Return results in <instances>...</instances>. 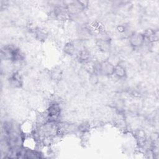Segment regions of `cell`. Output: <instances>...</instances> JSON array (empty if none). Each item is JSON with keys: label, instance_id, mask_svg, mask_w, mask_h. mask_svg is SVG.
I'll return each instance as SVG.
<instances>
[{"label": "cell", "instance_id": "6da1fadb", "mask_svg": "<svg viewBox=\"0 0 159 159\" xmlns=\"http://www.w3.org/2000/svg\"><path fill=\"white\" fill-rule=\"evenodd\" d=\"M1 55L2 59L12 61H20L22 58L20 50L12 46H6L2 48Z\"/></svg>", "mask_w": 159, "mask_h": 159}, {"label": "cell", "instance_id": "7a4b0ae2", "mask_svg": "<svg viewBox=\"0 0 159 159\" xmlns=\"http://www.w3.org/2000/svg\"><path fill=\"white\" fill-rule=\"evenodd\" d=\"M114 68L115 65L108 60H105L99 62L96 67L97 71L104 76L113 75Z\"/></svg>", "mask_w": 159, "mask_h": 159}, {"label": "cell", "instance_id": "3957f363", "mask_svg": "<svg viewBox=\"0 0 159 159\" xmlns=\"http://www.w3.org/2000/svg\"><path fill=\"white\" fill-rule=\"evenodd\" d=\"M61 113V108L58 104L52 102L49 104L47 109V122H56Z\"/></svg>", "mask_w": 159, "mask_h": 159}, {"label": "cell", "instance_id": "277c9868", "mask_svg": "<svg viewBox=\"0 0 159 159\" xmlns=\"http://www.w3.org/2000/svg\"><path fill=\"white\" fill-rule=\"evenodd\" d=\"M145 37L143 33L134 32L129 37V42L133 48H139L142 47L145 42Z\"/></svg>", "mask_w": 159, "mask_h": 159}, {"label": "cell", "instance_id": "5b68a950", "mask_svg": "<svg viewBox=\"0 0 159 159\" xmlns=\"http://www.w3.org/2000/svg\"><path fill=\"white\" fill-rule=\"evenodd\" d=\"M96 45L98 48L103 52H109L111 47L110 40L106 38L99 39L96 42Z\"/></svg>", "mask_w": 159, "mask_h": 159}, {"label": "cell", "instance_id": "8992f818", "mask_svg": "<svg viewBox=\"0 0 159 159\" xmlns=\"http://www.w3.org/2000/svg\"><path fill=\"white\" fill-rule=\"evenodd\" d=\"M9 83L15 88H19L22 86V81L20 75L17 72L12 73L9 78Z\"/></svg>", "mask_w": 159, "mask_h": 159}, {"label": "cell", "instance_id": "52a82bcc", "mask_svg": "<svg viewBox=\"0 0 159 159\" xmlns=\"http://www.w3.org/2000/svg\"><path fill=\"white\" fill-rule=\"evenodd\" d=\"M114 75L118 78L119 79H122L126 76L127 72L126 70L121 65H115L114 68Z\"/></svg>", "mask_w": 159, "mask_h": 159}, {"label": "cell", "instance_id": "ba28073f", "mask_svg": "<svg viewBox=\"0 0 159 159\" xmlns=\"http://www.w3.org/2000/svg\"><path fill=\"white\" fill-rule=\"evenodd\" d=\"M145 40H147L149 42H154L155 40L157 39V35L156 34V32L151 29H148L145 30V32L143 33Z\"/></svg>", "mask_w": 159, "mask_h": 159}, {"label": "cell", "instance_id": "9c48e42d", "mask_svg": "<svg viewBox=\"0 0 159 159\" xmlns=\"http://www.w3.org/2000/svg\"><path fill=\"white\" fill-rule=\"evenodd\" d=\"M76 56L78 59L81 62H87L90 59V53L85 48L78 52Z\"/></svg>", "mask_w": 159, "mask_h": 159}, {"label": "cell", "instance_id": "30bf717a", "mask_svg": "<svg viewBox=\"0 0 159 159\" xmlns=\"http://www.w3.org/2000/svg\"><path fill=\"white\" fill-rule=\"evenodd\" d=\"M64 52L69 55H73L75 53H77V51L73 45V42H69L65 43L63 47Z\"/></svg>", "mask_w": 159, "mask_h": 159}, {"label": "cell", "instance_id": "8fae6325", "mask_svg": "<svg viewBox=\"0 0 159 159\" xmlns=\"http://www.w3.org/2000/svg\"><path fill=\"white\" fill-rule=\"evenodd\" d=\"M20 129L22 130V132L24 135H27L29 133H31L32 130V125L30 122H24L21 126Z\"/></svg>", "mask_w": 159, "mask_h": 159}, {"label": "cell", "instance_id": "7c38bea8", "mask_svg": "<svg viewBox=\"0 0 159 159\" xmlns=\"http://www.w3.org/2000/svg\"><path fill=\"white\" fill-rule=\"evenodd\" d=\"M35 34H36L37 37L39 40H45L46 39V37H47V34L45 33V32L43 31L40 29H39L36 30Z\"/></svg>", "mask_w": 159, "mask_h": 159}, {"label": "cell", "instance_id": "4fadbf2b", "mask_svg": "<svg viewBox=\"0 0 159 159\" xmlns=\"http://www.w3.org/2000/svg\"><path fill=\"white\" fill-rule=\"evenodd\" d=\"M89 123L86 122H83L79 125L78 130L82 132H86L89 130Z\"/></svg>", "mask_w": 159, "mask_h": 159}]
</instances>
